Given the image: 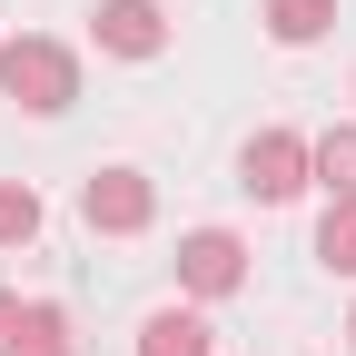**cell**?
I'll return each mask as SVG.
<instances>
[{"label":"cell","instance_id":"cell-8","mask_svg":"<svg viewBox=\"0 0 356 356\" xmlns=\"http://www.w3.org/2000/svg\"><path fill=\"white\" fill-rule=\"evenodd\" d=\"M10 356H79V346H70V307L30 297V307H20V337H10Z\"/></svg>","mask_w":356,"mask_h":356},{"label":"cell","instance_id":"cell-6","mask_svg":"<svg viewBox=\"0 0 356 356\" xmlns=\"http://www.w3.org/2000/svg\"><path fill=\"white\" fill-rule=\"evenodd\" d=\"M267 40H277V50H307V40H327L337 30V0H267Z\"/></svg>","mask_w":356,"mask_h":356},{"label":"cell","instance_id":"cell-13","mask_svg":"<svg viewBox=\"0 0 356 356\" xmlns=\"http://www.w3.org/2000/svg\"><path fill=\"white\" fill-rule=\"evenodd\" d=\"M346 337H356V317H346Z\"/></svg>","mask_w":356,"mask_h":356},{"label":"cell","instance_id":"cell-12","mask_svg":"<svg viewBox=\"0 0 356 356\" xmlns=\"http://www.w3.org/2000/svg\"><path fill=\"white\" fill-rule=\"evenodd\" d=\"M10 337H20V297L0 287V356H10Z\"/></svg>","mask_w":356,"mask_h":356},{"label":"cell","instance_id":"cell-1","mask_svg":"<svg viewBox=\"0 0 356 356\" xmlns=\"http://www.w3.org/2000/svg\"><path fill=\"white\" fill-rule=\"evenodd\" d=\"M0 89L30 109V119H60L70 99H79V60L60 50V40H40V30H20V40H0Z\"/></svg>","mask_w":356,"mask_h":356},{"label":"cell","instance_id":"cell-7","mask_svg":"<svg viewBox=\"0 0 356 356\" xmlns=\"http://www.w3.org/2000/svg\"><path fill=\"white\" fill-rule=\"evenodd\" d=\"M139 356H218V346H208V317H188V307H159V317L139 327Z\"/></svg>","mask_w":356,"mask_h":356},{"label":"cell","instance_id":"cell-9","mask_svg":"<svg viewBox=\"0 0 356 356\" xmlns=\"http://www.w3.org/2000/svg\"><path fill=\"white\" fill-rule=\"evenodd\" d=\"M307 178H317L327 198H356V129H327V139L307 149Z\"/></svg>","mask_w":356,"mask_h":356},{"label":"cell","instance_id":"cell-3","mask_svg":"<svg viewBox=\"0 0 356 356\" xmlns=\"http://www.w3.org/2000/svg\"><path fill=\"white\" fill-rule=\"evenodd\" d=\"M238 188L267 198V208L297 198V188H307V139H297V129H257V139L238 149Z\"/></svg>","mask_w":356,"mask_h":356},{"label":"cell","instance_id":"cell-2","mask_svg":"<svg viewBox=\"0 0 356 356\" xmlns=\"http://www.w3.org/2000/svg\"><path fill=\"white\" fill-rule=\"evenodd\" d=\"M79 218H89L99 238H139L149 218H159V188H149L139 168H99V178L79 188Z\"/></svg>","mask_w":356,"mask_h":356},{"label":"cell","instance_id":"cell-4","mask_svg":"<svg viewBox=\"0 0 356 356\" xmlns=\"http://www.w3.org/2000/svg\"><path fill=\"white\" fill-rule=\"evenodd\" d=\"M178 287H188V297H238L248 287V248L228 228H188V238H178Z\"/></svg>","mask_w":356,"mask_h":356},{"label":"cell","instance_id":"cell-14","mask_svg":"<svg viewBox=\"0 0 356 356\" xmlns=\"http://www.w3.org/2000/svg\"><path fill=\"white\" fill-rule=\"evenodd\" d=\"M0 40H10V30H0Z\"/></svg>","mask_w":356,"mask_h":356},{"label":"cell","instance_id":"cell-10","mask_svg":"<svg viewBox=\"0 0 356 356\" xmlns=\"http://www.w3.org/2000/svg\"><path fill=\"white\" fill-rule=\"evenodd\" d=\"M317 267L356 277V198H327V218H317Z\"/></svg>","mask_w":356,"mask_h":356},{"label":"cell","instance_id":"cell-5","mask_svg":"<svg viewBox=\"0 0 356 356\" xmlns=\"http://www.w3.org/2000/svg\"><path fill=\"white\" fill-rule=\"evenodd\" d=\"M99 50H119V60H159L168 50V20H159V0H99Z\"/></svg>","mask_w":356,"mask_h":356},{"label":"cell","instance_id":"cell-11","mask_svg":"<svg viewBox=\"0 0 356 356\" xmlns=\"http://www.w3.org/2000/svg\"><path fill=\"white\" fill-rule=\"evenodd\" d=\"M30 238H40V198L20 178H0V248H30Z\"/></svg>","mask_w":356,"mask_h":356}]
</instances>
